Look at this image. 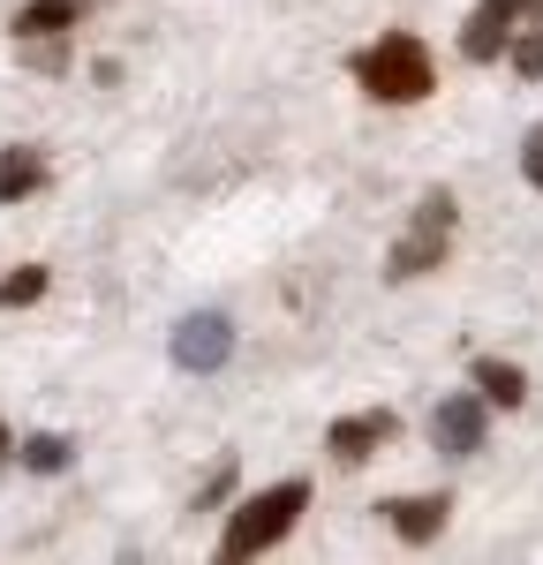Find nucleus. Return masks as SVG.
<instances>
[{"label":"nucleus","instance_id":"obj_12","mask_svg":"<svg viewBox=\"0 0 543 565\" xmlns=\"http://www.w3.org/2000/svg\"><path fill=\"white\" fill-rule=\"evenodd\" d=\"M505 53H513V68H521L529 84H543V0H521V23H513Z\"/></svg>","mask_w":543,"mask_h":565},{"label":"nucleus","instance_id":"obj_1","mask_svg":"<svg viewBox=\"0 0 543 565\" xmlns=\"http://www.w3.org/2000/svg\"><path fill=\"white\" fill-rule=\"evenodd\" d=\"M348 76H355V90L377 98V106H423V98L438 90V61H430V45L415 39V31H385L377 45L348 53Z\"/></svg>","mask_w":543,"mask_h":565},{"label":"nucleus","instance_id":"obj_13","mask_svg":"<svg viewBox=\"0 0 543 565\" xmlns=\"http://www.w3.org/2000/svg\"><path fill=\"white\" fill-rule=\"evenodd\" d=\"M68 460H76V445H68L61 430H39V437H23V468H31V476H61Z\"/></svg>","mask_w":543,"mask_h":565},{"label":"nucleus","instance_id":"obj_5","mask_svg":"<svg viewBox=\"0 0 543 565\" xmlns=\"http://www.w3.org/2000/svg\"><path fill=\"white\" fill-rule=\"evenodd\" d=\"M401 437V415L393 407H362V415H340L332 430H324V452L340 460V468H362L370 452H385Z\"/></svg>","mask_w":543,"mask_h":565},{"label":"nucleus","instance_id":"obj_18","mask_svg":"<svg viewBox=\"0 0 543 565\" xmlns=\"http://www.w3.org/2000/svg\"><path fill=\"white\" fill-rule=\"evenodd\" d=\"M8 452H15V437H8V423H0V460H8Z\"/></svg>","mask_w":543,"mask_h":565},{"label":"nucleus","instance_id":"obj_15","mask_svg":"<svg viewBox=\"0 0 543 565\" xmlns=\"http://www.w3.org/2000/svg\"><path fill=\"white\" fill-rule=\"evenodd\" d=\"M15 45H23V61H31L39 76H61V68H68V39H15Z\"/></svg>","mask_w":543,"mask_h":565},{"label":"nucleus","instance_id":"obj_4","mask_svg":"<svg viewBox=\"0 0 543 565\" xmlns=\"http://www.w3.org/2000/svg\"><path fill=\"white\" fill-rule=\"evenodd\" d=\"M483 437H491V399H483V392H446V399L430 407V445H438L446 460L483 452Z\"/></svg>","mask_w":543,"mask_h":565},{"label":"nucleus","instance_id":"obj_8","mask_svg":"<svg viewBox=\"0 0 543 565\" xmlns=\"http://www.w3.org/2000/svg\"><path fill=\"white\" fill-rule=\"evenodd\" d=\"M377 513H385V527H393L401 543H415V551H423V543H438V535H446L453 498H446V490H415V498H385Z\"/></svg>","mask_w":543,"mask_h":565},{"label":"nucleus","instance_id":"obj_10","mask_svg":"<svg viewBox=\"0 0 543 565\" xmlns=\"http://www.w3.org/2000/svg\"><path fill=\"white\" fill-rule=\"evenodd\" d=\"M468 385L483 392L491 407H521V399H529V370L505 362V354H476V362H468Z\"/></svg>","mask_w":543,"mask_h":565},{"label":"nucleus","instance_id":"obj_9","mask_svg":"<svg viewBox=\"0 0 543 565\" xmlns=\"http://www.w3.org/2000/svg\"><path fill=\"white\" fill-rule=\"evenodd\" d=\"M91 8H98V0H23L8 31H15V39H76Z\"/></svg>","mask_w":543,"mask_h":565},{"label":"nucleus","instance_id":"obj_16","mask_svg":"<svg viewBox=\"0 0 543 565\" xmlns=\"http://www.w3.org/2000/svg\"><path fill=\"white\" fill-rule=\"evenodd\" d=\"M521 174H529V189L543 196V121L529 129V143H521Z\"/></svg>","mask_w":543,"mask_h":565},{"label":"nucleus","instance_id":"obj_6","mask_svg":"<svg viewBox=\"0 0 543 565\" xmlns=\"http://www.w3.org/2000/svg\"><path fill=\"white\" fill-rule=\"evenodd\" d=\"M226 354H234V324H226L220 309H196V317H181V324H174V362L189 370V377L226 370Z\"/></svg>","mask_w":543,"mask_h":565},{"label":"nucleus","instance_id":"obj_3","mask_svg":"<svg viewBox=\"0 0 543 565\" xmlns=\"http://www.w3.org/2000/svg\"><path fill=\"white\" fill-rule=\"evenodd\" d=\"M453 234H460V204H453V189H423V196H415V212H407V234L385 249V279L446 271Z\"/></svg>","mask_w":543,"mask_h":565},{"label":"nucleus","instance_id":"obj_17","mask_svg":"<svg viewBox=\"0 0 543 565\" xmlns=\"http://www.w3.org/2000/svg\"><path fill=\"white\" fill-rule=\"evenodd\" d=\"M226 482H234V460H220V476L196 490V513H204V505H220V498H226Z\"/></svg>","mask_w":543,"mask_h":565},{"label":"nucleus","instance_id":"obj_7","mask_svg":"<svg viewBox=\"0 0 543 565\" xmlns=\"http://www.w3.org/2000/svg\"><path fill=\"white\" fill-rule=\"evenodd\" d=\"M513 23H521V0H476V8H468V23H460V61H476V68L505 61Z\"/></svg>","mask_w":543,"mask_h":565},{"label":"nucleus","instance_id":"obj_14","mask_svg":"<svg viewBox=\"0 0 543 565\" xmlns=\"http://www.w3.org/2000/svg\"><path fill=\"white\" fill-rule=\"evenodd\" d=\"M45 287H53V271H45V264H15V271L0 279V309H31V302H45Z\"/></svg>","mask_w":543,"mask_h":565},{"label":"nucleus","instance_id":"obj_11","mask_svg":"<svg viewBox=\"0 0 543 565\" xmlns=\"http://www.w3.org/2000/svg\"><path fill=\"white\" fill-rule=\"evenodd\" d=\"M45 189V151L39 143H8L0 151V204H23Z\"/></svg>","mask_w":543,"mask_h":565},{"label":"nucleus","instance_id":"obj_2","mask_svg":"<svg viewBox=\"0 0 543 565\" xmlns=\"http://www.w3.org/2000/svg\"><path fill=\"white\" fill-rule=\"evenodd\" d=\"M310 513V482L302 476H287V482H272V490H249L234 513H226L220 527V558L226 565H242V558H265L272 543L287 535V527Z\"/></svg>","mask_w":543,"mask_h":565}]
</instances>
